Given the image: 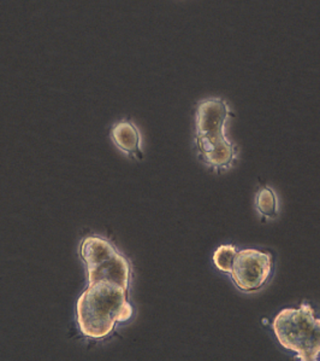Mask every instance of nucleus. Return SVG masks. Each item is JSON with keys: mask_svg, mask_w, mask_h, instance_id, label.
Masks as SVG:
<instances>
[{"mask_svg": "<svg viewBox=\"0 0 320 361\" xmlns=\"http://www.w3.org/2000/svg\"><path fill=\"white\" fill-rule=\"evenodd\" d=\"M79 252L87 266L89 284L105 281L128 289L129 264L113 244L99 237H88Z\"/></svg>", "mask_w": 320, "mask_h": 361, "instance_id": "obj_4", "label": "nucleus"}, {"mask_svg": "<svg viewBox=\"0 0 320 361\" xmlns=\"http://www.w3.org/2000/svg\"><path fill=\"white\" fill-rule=\"evenodd\" d=\"M229 108L222 99H207L196 110V145L205 164L218 171L230 169L236 159V149L226 139L224 126Z\"/></svg>", "mask_w": 320, "mask_h": 361, "instance_id": "obj_2", "label": "nucleus"}, {"mask_svg": "<svg viewBox=\"0 0 320 361\" xmlns=\"http://www.w3.org/2000/svg\"><path fill=\"white\" fill-rule=\"evenodd\" d=\"M111 139L121 152L141 160V135L134 123L130 121L116 123L111 130Z\"/></svg>", "mask_w": 320, "mask_h": 361, "instance_id": "obj_6", "label": "nucleus"}, {"mask_svg": "<svg viewBox=\"0 0 320 361\" xmlns=\"http://www.w3.org/2000/svg\"><path fill=\"white\" fill-rule=\"evenodd\" d=\"M272 328L279 343L301 360L314 361L319 357L320 319L307 303L279 312Z\"/></svg>", "mask_w": 320, "mask_h": 361, "instance_id": "obj_3", "label": "nucleus"}, {"mask_svg": "<svg viewBox=\"0 0 320 361\" xmlns=\"http://www.w3.org/2000/svg\"><path fill=\"white\" fill-rule=\"evenodd\" d=\"M127 290L111 283H93L77 301L76 313L79 330L91 338L108 336L117 324L129 319L133 308Z\"/></svg>", "mask_w": 320, "mask_h": 361, "instance_id": "obj_1", "label": "nucleus"}, {"mask_svg": "<svg viewBox=\"0 0 320 361\" xmlns=\"http://www.w3.org/2000/svg\"><path fill=\"white\" fill-rule=\"evenodd\" d=\"M272 272V257L267 252L257 249L237 252L231 269L235 286L245 293H253L267 284Z\"/></svg>", "mask_w": 320, "mask_h": 361, "instance_id": "obj_5", "label": "nucleus"}, {"mask_svg": "<svg viewBox=\"0 0 320 361\" xmlns=\"http://www.w3.org/2000/svg\"><path fill=\"white\" fill-rule=\"evenodd\" d=\"M257 208L262 215L274 218L279 213V201L276 193L269 188L260 190L257 196Z\"/></svg>", "mask_w": 320, "mask_h": 361, "instance_id": "obj_7", "label": "nucleus"}, {"mask_svg": "<svg viewBox=\"0 0 320 361\" xmlns=\"http://www.w3.org/2000/svg\"><path fill=\"white\" fill-rule=\"evenodd\" d=\"M236 247H233L231 244L221 245L213 255V262L217 269L222 272L230 273L233 269V260L236 257Z\"/></svg>", "mask_w": 320, "mask_h": 361, "instance_id": "obj_8", "label": "nucleus"}]
</instances>
